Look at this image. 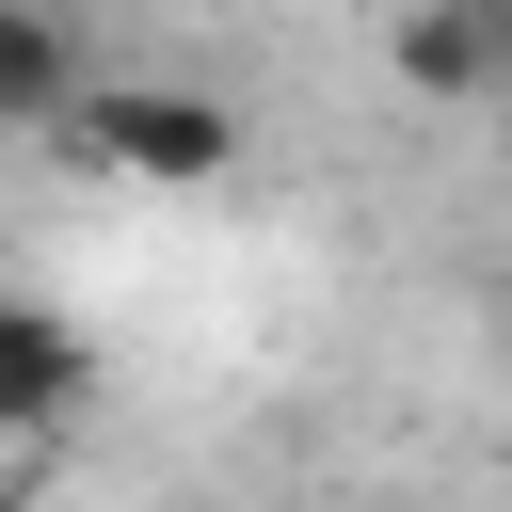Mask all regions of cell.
Segmentation results:
<instances>
[{"label": "cell", "mask_w": 512, "mask_h": 512, "mask_svg": "<svg viewBox=\"0 0 512 512\" xmlns=\"http://www.w3.org/2000/svg\"><path fill=\"white\" fill-rule=\"evenodd\" d=\"M80 400H96V336H80L64 304H16V288H0V432L48 448Z\"/></svg>", "instance_id": "cell-3"}, {"label": "cell", "mask_w": 512, "mask_h": 512, "mask_svg": "<svg viewBox=\"0 0 512 512\" xmlns=\"http://www.w3.org/2000/svg\"><path fill=\"white\" fill-rule=\"evenodd\" d=\"M80 176H144V192H208L240 176V112L208 80H80V112L48 128Z\"/></svg>", "instance_id": "cell-1"}, {"label": "cell", "mask_w": 512, "mask_h": 512, "mask_svg": "<svg viewBox=\"0 0 512 512\" xmlns=\"http://www.w3.org/2000/svg\"><path fill=\"white\" fill-rule=\"evenodd\" d=\"M80 80H96V64H80L64 0H0V128H32V144H48V128L80 112Z\"/></svg>", "instance_id": "cell-4"}, {"label": "cell", "mask_w": 512, "mask_h": 512, "mask_svg": "<svg viewBox=\"0 0 512 512\" xmlns=\"http://www.w3.org/2000/svg\"><path fill=\"white\" fill-rule=\"evenodd\" d=\"M384 80L400 96H512V0H416L400 32H384Z\"/></svg>", "instance_id": "cell-2"}]
</instances>
